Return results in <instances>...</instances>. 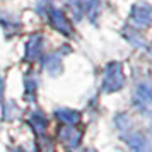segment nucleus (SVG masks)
Instances as JSON below:
<instances>
[{"label": "nucleus", "instance_id": "nucleus-2", "mask_svg": "<svg viewBox=\"0 0 152 152\" xmlns=\"http://www.w3.org/2000/svg\"><path fill=\"white\" fill-rule=\"evenodd\" d=\"M133 17L137 19L142 26H151L152 24V7L147 4H138L133 9Z\"/></svg>", "mask_w": 152, "mask_h": 152}, {"label": "nucleus", "instance_id": "nucleus-1", "mask_svg": "<svg viewBox=\"0 0 152 152\" xmlns=\"http://www.w3.org/2000/svg\"><path fill=\"white\" fill-rule=\"evenodd\" d=\"M125 77L123 72H121V67L115 63L108 69V74H106V79H104V89L106 91H118L123 87Z\"/></svg>", "mask_w": 152, "mask_h": 152}, {"label": "nucleus", "instance_id": "nucleus-4", "mask_svg": "<svg viewBox=\"0 0 152 152\" xmlns=\"http://www.w3.org/2000/svg\"><path fill=\"white\" fill-rule=\"evenodd\" d=\"M137 94H138V99H140L142 104L152 106V87H149V86H140L137 91Z\"/></svg>", "mask_w": 152, "mask_h": 152}, {"label": "nucleus", "instance_id": "nucleus-3", "mask_svg": "<svg viewBox=\"0 0 152 152\" xmlns=\"http://www.w3.org/2000/svg\"><path fill=\"white\" fill-rule=\"evenodd\" d=\"M128 144H130V147L135 152H149V149H147V140H145V137L140 135V133L130 135V137H128Z\"/></svg>", "mask_w": 152, "mask_h": 152}]
</instances>
